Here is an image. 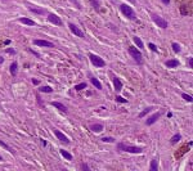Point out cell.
Returning a JSON list of instances; mask_svg holds the SVG:
<instances>
[{
  "label": "cell",
  "mask_w": 193,
  "mask_h": 171,
  "mask_svg": "<svg viewBox=\"0 0 193 171\" xmlns=\"http://www.w3.org/2000/svg\"><path fill=\"white\" fill-rule=\"evenodd\" d=\"M120 9H121V12H122L128 18H130V19H135V18H137V16H135V12L131 9V7H129V5L121 4V5H120Z\"/></svg>",
  "instance_id": "obj_1"
},
{
  "label": "cell",
  "mask_w": 193,
  "mask_h": 171,
  "mask_svg": "<svg viewBox=\"0 0 193 171\" xmlns=\"http://www.w3.org/2000/svg\"><path fill=\"white\" fill-rule=\"evenodd\" d=\"M117 147H118V151H125V152H130V153H140V152L143 151L140 147H131V145H125V144H122V143H120Z\"/></svg>",
  "instance_id": "obj_2"
},
{
  "label": "cell",
  "mask_w": 193,
  "mask_h": 171,
  "mask_svg": "<svg viewBox=\"0 0 193 171\" xmlns=\"http://www.w3.org/2000/svg\"><path fill=\"white\" fill-rule=\"evenodd\" d=\"M89 58H90V62H92L95 67H104V66H106V62H104L101 57L95 56V54H90Z\"/></svg>",
  "instance_id": "obj_3"
},
{
  "label": "cell",
  "mask_w": 193,
  "mask_h": 171,
  "mask_svg": "<svg viewBox=\"0 0 193 171\" xmlns=\"http://www.w3.org/2000/svg\"><path fill=\"white\" fill-rule=\"evenodd\" d=\"M152 19H153V22L157 24L158 27H161V28H167V26H169V23H167V21L166 19H164L162 17H160V16H152Z\"/></svg>",
  "instance_id": "obj_4"
},
{
  "label": "cell",
  "mask_w": 193,
  "mask_h": 171,
  "mask_svg": "<svg viewBox=\"0 0 193 171\" xmlns=\"http://www.w3.org/2000/svg\"><path fill=\"white\" fill-rule=\"evenodd\" d=\"M129 53H130V56L133 57L138 63H142V53H140L137 48H134V46H129Z\"/></svg>",
  "instance_id": "obj_5"
},
{
  "label": "cell",
  "mask_w": 193,
  "mask_h": 171,
  "mask_svg": "<svg viewBox=\"0 0 193 171\" xmlns=\"http://www.w3.org/2000/svg\"><path fill=\"white\" fill-rule=\"evenodd\" d=\"M68 27H70V30L72 31V34H75L76 36H79V37H85V34H84V32H82L77 26H75L73 23H70V24H68Z\"/></svg>",
  "instance_id": "obj_6"
},
{
  "label": "cell",
  "mask_w": 193,
  "mask_h": 171,
  "mask_svg": "<svg viewBox=\"0 0 193 171\" xmlns=\"http://www.w3.org/2000/svg\"><path fill=\"white\" fill-rule=\"evenodd\" d=\"M48 21L50 22V23L56 24V26H60V24H62V21H60V18L58 17V16H56V14H49V16H48Z\"/></svg>",
  "instance_id": "obj_7"
},
{
  "label": "cell",
  "mask_w": 193,
  "mask_h": 171,
  "mask_svg": "<svg viewBox=\"0 0 193 171\" xmlns=\"http://www.w3.org/2000/svg\"><path fill=\"white\" fill-rule=\"evenodd\" d=\"M54 134L57 135V138H58V139L60 140V142L66 143V144H68V143H70V139H68V138L66 136V135L63 134V133H60L59 130H57V129H54Z\"/></svg>",
  "instance_id": "obj_8"
},
{
  "label": "cell",
  "mask_w": 193,
  "mask_h": 171,
  "mask_svg": "<svg viewBox=\"0 0 193 171\" xmlns=\"http://www.w3.org/2000/svg\"><path fill=\"white\" fill-rule=\"evenodd\" d=\"M35 45H39V46H45V48H54V45L50 43V41H46V40H35L34 41Z\"/></svg>",
  "instance_id": "obj_9"
},
{
  "label": "cell",
  "mask_w": 193,
  "mask_h": 171,
  "mask_svg": "<svg viewBox=\"0 0 193 171\" xmlns=\"http://www.w3.org/2000/svg\"><path fill=\"white\" fill-rule=\"evenodd\" d=\"M160 116H161V113H158V112H157V113H154V115H152V116H151V117L147 120V125H153V123L160 118Z\"/></svg>",
  "instance_id": "obj_10"
},
{
  "label": "cell",
  "mask_w": 193,
  "mask_h": 171,
  "mask_svg": "<svg viewBox=\"0 0 193 171\" xmlns=\"http://www.w3.org/2000/svg\"><path fill=\"white\" fill-rule=\"evenodd\" d=\"M113 85H115V90H116V91H120V90L122 89V82H121L120 79H117V77H115V79H113Z\"/></svg>",
  "instance_id": "obj_11"
},
{
  "label": "cell",
  "mask_w": 193,
  "mask_h": 171,
  "mask_svg": "<svg viewBox=\"0 0 193 171\" xmlns=\"http://www.w3.org/2000/svg\"><path fill=\"white\" fill-rule=\"evenodd\" d=\"M166 66L169 68H174V67H178L179 66V60L178 59H170L166 62Z\"/></svg>",
  "instance_id": "obj_12"
},
{
  "label": "cell",
  "mask_w": 193,
  "mask_h": 171,
  "mask_svg": "<svg viewBox=\"0 0 193 171\" xmlns=\"http://www.w3.org/2000/svg\"><path fill=\"white\" fill-rule=\"evenodd\" d=\"M90 130L94 131V133H101V131L103 130V125H101V123H95V125H92V126H90Z\"/></svg>",
  "instance_id": "obj_13"
},
{
  "label": "cell",
  "mask_w": 193,
  "mask_h": 171,
  "mask_svg": "<svg viewBox=\"0 0 193 171\" xmlns=\"http://www.w3.org/2000/svg\"><path fill=\"white\" fill-rule=\"evenodd\" d=\"M52 104H53V106L56 107V108H58V109H59V111L64 112V113H66V112H67V108H66V107L63 106L62 103H59V102H53V103H52Z\"/></svg>",
  "instance_id": "obj_14"
},
{
  "label": "cell",
  "mask_w": 193,
  "mask_h": 171,
  "mask_svg": "<svg viewBox=\"0 0 193 171\" xmlns=\"http://www.w3.org/2000/svg\"><path fill=\"white\" fill-rule=\"evenodd\" d=\"M19 22H22V23H24V24H27V26H35V22L34 21H31V19H28V18H19Z\"/></svg>",
  "instance_id": "obj_15"
},
{
  "label": "cell",
  "mask_w": 193,
  "mask_h": 171,
  "mask_svg": "<svg viewBox=\"0 0 193 171\" xmlns=\"http://www.w3.org/2000/svg\"><path fill=\"white\" fill-rule=\"evenodd\" d=\"M17 68H18V64L16 62H13L12 64H10V73H12L13 76L17 75Z\"/></svg>",
  "instance_id": "obj_16"
},
{
  "label": "cell",
  "mask_w": 193,
  "mask_h": 171,
  "mask_svg": "<svg viewBox=\"0 0 193 171\" xmlns=\"http://www.w3.org/2000/svg\"><path fill=\"white\" fill-rule=\"evenodd\" d=\"M60 154H62L66 159H68V161H71V159H72V154L68 153L67 151H64V149H60Z\"/></svg>",
  "instance_id": "obj_17"
},
{
  "label": "cell",
  "mask_w": 193,
  "mask_h": 171,
  "mask_svg": "<svg viewBox=\"0 0 193 171\" xmlns=\"http://www.w3.org/2000/svg\"><path fill=\"white\" fill-rule=\"evenodd\" d=\"M90 80H92V84L94 85L96 89H102V84L99 82V80H98V79H95V77H92Z\"/></svg>",
  "instance_id": "obj_18"
},
{
  "label": "cell",
  "mask_w": 193,
  "mask_h": 171,
  "mask_svg": "<svg viewBox=\"0 0 193 171\" xmlns=\"http://www.w3.org/2000/svg\"><path fill=\"white\" fill-rule=\"evenodd\" d=\"M134 43L137 44V46H138V48H140V49H143V46H144V45H143V41L140 40V37H137V36H135V37H134Z\"/></svg>",
  "instance_id": "obj_19"
},
{
  "label": "cell",
  "mask_w": 193,
  "mask_h": 171,
  "mask_svg": "<svg viewBox=\"0 0 193 171\" xmlns=\"http://www.w3.org/2000/svg\"><path fill=\"white\" fill-rule=\"evenodd\" d=\"M157 169H158L157 161L156 159H152V161H151V171H157Z\"/></svg>",
  "instance_id": "obj_20"
},
{
  "label": "cell",
  "mask_w": 193,
  "mask_h": 171,
  "mask_svg": "<svg viewBox=\"0 0 193 171\" xmlns=\"http://www.w3.org/2000/svg\"><path fill=\"white\" fill-rule=\"evenodd\" d=\"M39 90H40L41 93H52L53 91V89H52L50 86H41Z\"/></svg>",
  "instance_id": "obj_21"
},
{
  "label": "cell",
  "mask_w": 193,
  "mask_h": 171,
  "mask_svg": "<svg viewBox=\"0 0 193 171\" xmlns=\"http://www.w3.org/2000/svg\"><path fill=\"white\" fill-rule=\"evenodd\" d=\"M152 109H153L152 107H148V108H145L143 112H140V113H139V117H140V118H142V117H144V116L147 115V113H149V112L152 111Z\"/></svg>",
  "instance_id": "obj_22"
},
{
  "label": "cell",
  "mask_w": 193,
  "mask_h": 171,
  "mask_svg": "<svg viewBox=\"0 0 193 171\" xmlns=\"http://www.w3.org/2000/svg\"><path fill=\"white\" fill-rule=\"evenodd\" d=\"M180 135H179V134H175V135H174V136L171 138V139H170V142H171L173 143V144H175V143H178L179 142V140H180Z\"/></svg>",
  "instance_id": "obj_23"
},
{
  "label": "cell",
  "mask_w": 193,
  "mask_h": 171,
  "mask_svg": "<svg viewBox=\"0 0 193 171\" xmlns=\"http://www.w3.org/2000/svg\"><path fill=\"white\" fill-rule=\"evenodd\" d=\"M82 89H86V84L85 82H81V84H79V85H75V90H82Z\"/></svg>",
  "instance_id": "obj_24"
},
{
  "label": "cell",
  "mask_w": 193,
  "mask_h": 171,
  "mask_svg": "<svg viewBox=\"0 0 193 171\" xmlns=\"http://www.w3.org/2000/svg\"><path fill=\"white\" fill-rule=\"evenodd\" d=\"M30 10H31V12H34V13H37V14H43V13H44V9H39V8H30Z\"/></svg>",
  "instance_id": "obj_25"
},
{
  "label": "cell",
  "mask_w": 193,
  "mask_h": 171,
  "mask_svg": "<svg viewBox=\"0 0 193 171\" xmlns=\"http://www.w3.org/2000/svg\"><path fill=\"white\" fill-rule=\"evenodd\" d=\"M173 50L175 52V53H179V52H180V45H179V44H176V43H173Z\"/></svg>",
  "instance_id": "obj_26"
},
{
  "label": "cell",
  "mask_w": 193,
  "mask_h": 171,
  "mask_svg": "<svg viewBox=\"0 0 193 171\" xmlns=\"http://www.w3.org/2000/svg\"><path fill=\"white\" fill-rule=\"evenodd\" d=\"M0 145H3V147H4V148H5V149H8V151H9V152H10V153H14V151H13V149H12V148H10V147H9V145H7V144H5V143H4V142H3V140H0Z\"/></svg>",
  "instance_id": "obj_27"
},
{
  "label": "cell",
  "mask_w": 193,
  "mask_h": 171,
  "mask_svg": "<svg viewBox=\"0 0 193 171\" xmlns=\"http://www.w3.org/2000/svg\"><path fill=\"white\" fill-rule=\"evenodd\" d=\"M102 140H103L104 143H113L116 139H113V138H111V136H104V138H102Z\"/></svg>",
  "instance_id": "obj_28"
},
{
  "label": "cell",
  "mask_w": 193,
  "mask_h": 171,
  "mask_svg": "<svg viewBox=\"0 0 193 171\" xmlns=\"http://www.w3.org/2000/svg\"><path fill=\"white\" fill-rule=\"evenodd\" d=\"M181 96H183V98H184V99H185V100H187V102H189V103H191V102L193 100V99H192V96H191V95H188V94H183V95H181Z\"/></svg>",
  "instance_id": "obj_29"
},
{
  "label": "cell",
  "mask_w": 193,
  "mask_h": 171,
  "mask_svg": "<svg viewBox=\"0 0 193 171\" xmlns=\"http://www.w3.org/2000/svg\"><path fill=\"white\" fill-rule=\"evenodd\" d=\"M148 46H149V49H151L152 52H157V46L154 45L153 43H149V44H148Z\"/></svg>",
  "instance_id": "obj_30"
},
{
  "label": "cell",
  "mask_w": 193,
  "mask_h": 171,
  "mask_svg": "<svg viewBox=\"0 0 193 171\" xmlns=\"http://www.w3.org/2000/svg\"><path fill=\"white\" fill-rule=\"evenodd\" d=\"M116 100H117L118 103H126V99H124L122 96H116Z\"/></svg>",
  "instance_id": "obj_31"
},
{
  "label": "cell",
  "mask_w": 193,
  "mask_h": 171,
  "mask_svg": "<svg viewBox=\"0 0 193 171\" xmlns=\"http://www.w3.org/2000/svg\"><path fill=\"white\" fill-rule=\"evenodd\" d=\"M5 52H7V53H9V54H16V50H14V49H12V48L5 49Z\"/></svg>",
  "instance_id": "obj_32"
},
{
  "label": "cell",
  "mask_w": 193,
  "mask_h": 171,
  "mask_svg": "<svg viewBox=\"0 0 193 171\" xmlns=\"http://www.w3.org/2000/svg\"><path fill=\"white\" fill-rule=\"evenodd\" d=\"M92 4L94 5V8H96V9L99 8V3H98V0H92Z\"/></svg>",
  "instance_id": "obj_33"
},
{
  "label": "cell",
  "mask_w": 193,
  "mask_h": 171,
  "mask_svg": "<svg viewBox=\"0 0 193 171\" xmlns=\"http://www.w3.org/2000/svg\"><path fill=\"white\" fill-rule=\"evenodd\" d=\"M81 169L82 170H89V166H88V165H85V163H82L81 165Z\"/></svg>",
  "instance_id": "obj_34"
},
{
  "label": "cell",
  "mask_w": 193,
  "mask_h": 171,
  "mask_svg": "<svg viewBox=\"0 0 193 171\" xmlns=\"http://www.w3.org/2000/svg\"><path fill=\"white\" fill-rule=\"evenodd\" d=\"M189 67H193V58H189Z\"/></svg>",
  "instance_id": "obj_35"
},
{
  "label": "cell",
  "mask_w": 193,
  "mask_h": 171,
  "mask_svg": "<svg viewBox=\"0 0 193 171\" xmlns=\"http://www.w3.org/2000/svg\"><path fill=\"white\" fill-rule=\"evenodd\" d=\"M161 1L164 3V4H166V5H167V4H169V3H170V0H161Z\"/></svg>",
  "instance_id": "obj_36"
},
{
  "label": "cell",
  "mask_w": 193,
  "mask_h": 171,
  "mask_svg": "<svg viewBox=\"0 0 193 171\" xmlns=\"http://www.w3.org/2000/svg\"><path fill=\"white\" fill-rule=\"evenodd\" d=\"M41 144H43L44 147H45V145H46V142H45V140H44V139H41Z\"/></svg>",
  "instance_id": "obj_37"
},
{
  "label": "cell",
  "mask_w": 193,
  "mask_h": 171,
  "mask_svg": "<svg viewBox=\"0 0 193 171\" xmlns=\"http://www.w3.org/2000/svg\"><path fill=\"white\" fill-rule=\"evenodd\" d=\"M3 62H4V58H3V57H0V63H3Z\"/></svg>",
  "instance_id": "obj_38"
},
{
  "label": "cell",
  "mask_w": 193,
  "mask_h": 171,
  "mask_svg": "<svg viewBox=\"0 0 193 171\" xmlns=\"http://www.w3.org/2000/svg\"><path fill=\"white\" fill-rule=\"evenodd\" d=\"M129 1H130V3H135V0H129Z\"/></svg>",
  "instance_id": "obj_39"
},
{
  "label": "cell",
  "mask_w": 193,
  "mask_h": 171,
  "mask_svg": "<svg viewBox=\"0 0 193 171\" xmlns=\"http://www.w3.org/2000/svg\"><path fill=\"white\" fill-rule=\"evenodd\" d=\"M0 159H3V158H1V156H0Z\"/></svg>",
  "instance_id": "obj_40"
}]
</instances>
